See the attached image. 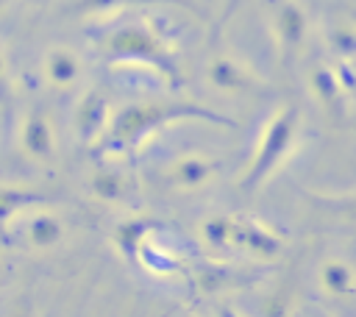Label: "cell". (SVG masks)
<instances>
[{
  "label": "cell",
  "mask_w": 356,
  "mask_h": 317,
  "mask_svg": "<svg viewBox=\"0 0 356 317\" xmlns=\"http://www.w3.org/2000/svg\"><path fill=\"white\" fill-rule=\"evenodd\" d=\"M181 120H206L231 128L236 125L231 117L211 111L206 106H195L189 100H147V103L122 106L117 114H111L103 136L92 147H97L100 153H134L153 131Z\"/></svg>",
  "instance_id": "6da1fadb"
},
{
  "label": "cell",
  "mask_w": 356,
  "mask_h": 317,
  "mask_svg": "<svg viewBox=\"0 0 356 317\" xmlns=\"http://www.w3.org/2000/svg\"><path fill=\"white\" fill-rule=\"evenodd\" d=\"M103 50L111 64H145V67L156 70L159 75H164L172 86L181 83L178 56L159 36V31H153L145 19H131V22L117 25L106 36Z\"/></svg>",
  "instance_id": "7a4b0ae2"
},
{
  "label": "cell",
  "mask_w": 356,
  "mask_h": 317,
  "mask_svg": "<svg viewBox=\"0 0 356 317\" xmlns=\"http://www.w3.org/2000/svg\"><path fill=\"white\" fill-rule=\"evenodd\" d=\"M298 125H300V114L295 106H286L281 108L278 114H273V120L267 122L259 145H256V153L239 181L242 192H256L275 170L278 164L284 161V156L292 150L295 145V136H298Z\"/></svg>",
  "instance_id": "3957f363"
},
{
  "label": "cell",
  "mask_w": 356,
  "mask_h": 317,
  "mask_svg": "<svg viewBox=\"0 0 356 317\" xmlns=\"http://www.w3.org/2000/svg\"><path fill=\"white\" fill-rule=\"evenodd\" d=\"M108 117H111L108 97L97 89H89L75 106V133H78V139L92 147L103 136V131L108 125Z\"/></svg>",
  "instance_id": "277c9868"
},
{
  "label": "cell",
  "mask_w": 356,
  "mask_h": 317,
  "mask_svg": "<svg viewBox=\"0 0 356 317\" xmlns=\"http://www.w3.org/2000/svg\"><path fill=\"white\" fill-rule=\"evenodd\" d=\"M206 78L214 89L220 92H259L261 89V78L256 72H250L245 64L228 58V56H214L206 67Z\"/></svg>",
  "instance_id": "5b68a950"
},
{
  "label": "cell",
  "mask_w": 356,
  "mask_h": 317,
  "mask_svg": "<svg viewBox=\"0 0 356 317\" xmlns=\"http://www.w3.org/2000/svg\"><path fill=\"white\" fill-rule=\"evenodd\" d=\"M306 31H309V17L303 6L295 0H284L275 11V39H278V50L284 61H289L295 50L303 44Z\"/></svg>",
  "instance_id": "8992f818"
},
{
  "label": "cell",
  "mask_w": 356,
  "mask_h": 317,
  "mask_svg": "<svg viewBox=\"0 0 356 317\" xmlns=\"http://www.w3.org/2000/svg\"><path fill=\"white\" fill-rule=\"evenodd\" d=\"M234 245L248 250L256 259H275L284 250V236L256 220H236Z\"/></svg>",
  "instance_id": "52a82bcc"
},
{
  "label": "cell",
  "mask_w": 356,
  "mask_h": 317,
  "mask_svg": "<svg viewBox=\"0 0 356 317\" xmlns=\"http://www.w3.org/2000/svg\"><path fill=\"white\" fill-rule=\"evenodd\" d=\"M19 145H22V150H25L31 158H36V161H50V158L56 156V133H53L50 120H47L42 111H31V114L22 120Z\"/></svg>",
  "instance_id": "ba28073f"
},
{
  "label": "cell",
  "mask_w": 356,
  "mask_h": 317,
  "mask_svg": "<svg viewBox=\"0 0 356 317\" xmlns=\"http://www.w3.org/2000/svg\"><path fill=\"white\" fill-rule=\"evenodd\" d=\"M50 195L39 192V189H28V186H0V234L8 228V222L28 211V209H39L47 206Z\"/></svg>",
  "instance_id": "9c48e42d"
},
{
  "label": "cell",
  "mask_w": 356,
  "mask_h": 317,
  "mask_svg": "<svg viewBox=\"0 0 356 317\" xmlns=\"http://www.w3.org/2000/svg\"><path fill=\"white\" fill-rule=\"evenodd\" d=\"M44 78L53 86H72L81 78V58L70 47H53L44 56Z\"/></svg>",
  "instance_id": "30bf717a"
},
{
  "label": "cell",
  "mask_w": 356,
  "mask_h": 317,
  "mask_svg": "<svg viewBox=\"0 0 356 317\" xmlns=\"http://www.w3.org/2000/svg\"><path fill=\"white\" fill-rule=\"evenodd\" d=\"M217 161L214 158H206V156H184L172 164L170 170V181L181 189H195L200 184H206L214 172H217Z\"/></svg>",
  "instance_id": "8fae6325"
},
{
  "label": "cell",
  "mask_w": 356,
  "mask_h": 317,
  "mask_svg": "<svg viewBox=\"0 0 356 317\" xmlns=\"http://www.w3.org/2000/svg\"><path fill=\"white\" fill-rule=\"evenodd\" d=\"M61 236H64V222L50 211H36L25 222V239L31 247H39V250L53 247L61 242Z\"/></svg>",
  "instance_id": "7c38bea8"
},
{
  "label": "cell",
  "mask_w": 356,
  "mask_h": 317,
  "mask_svg": "<svg viewBox=\"0 0 356 317\" xmlns=\"http://www.w3.org/2000/svg\"><path fill=\"white\" fill-rule=\"evenodd\" d=\"M145 3H175V6H184V8H197L192 0H67L64 3V14L92 17V14H108V11H117V8L145 6Z\"/></svg>",
  "instance_id": "4fadbf2b"
},
{
  "label": "cell",
  "mask_w": 356,
  "mask_h": 317,
  "mask_svg": "<svg viewBox=\"0 0 356 317\" xmlns=\"http://www.w3.org/2000/svg\"><path fill=\"white\" fill-rule=\"evenodd\" d=\"M153 228H156V225H153L150 220H142V217H134V220L120 222V225L114 228V245H117V250H120L128 261H136V250H139V245L150 236Z\"/></svg>",
  "instance_id": "5bb4252c"
},
{
  "label": "cell",
  "mask_w": 356,
  "mask_h": 317,
  "mask_svg": "<svg viewBox=\"0 0 356 317\" xmlns=\"http://www.w3.org/2000/svg\"><path fill=\"white\" fill-rule=\"evenodd\" d=\"M312 92H314V97H317L328 111H339V108H342V100H345V95H348V92L342 89V83H339L334 67H320V70H314V75H312Z\"/></svg>",
  "instance_id": "9a60e30c"
},
{
  "label": "cell",
  "mask_w": 356,
  "mask_h": 317,
  "mask_svg": "<svg viewBox=\"0 0 356 317\" xmlns=\"http://www.w3.org/2000/svg\"><path fill=\"white\" fill-rule=\"evenodd\" d=\"M320 284L325 286V292H331L337 298H345V295L356 292V273L350 270V264H345L339 259H328L320 267Z\"/></svg>",
  "instance_id": "2e32d148"
},
{
  "label": "cell",
  "mask_w": 356,
  "mask_h": 317,
  "mask_svg": "<svg viewBox=\"0 0 356 317\" xmlns=\"http://www.w3.org/2000/svg\"><path fill=\"white\" fill-rule=\"evenodd\" d=\"M234 231H236V220L234 217H209L203 225H200V236L203 242L211 247V250H225L234 245Z\"/></svg>",
  "instance_id": "e0dca14e"
},
{
  "label": "cell",
  "mask_w": 356,
  "mask_h": 317,
  "mask_svg": "<svg viewBox=\"0 0 356 317\" xmlns=\"http://www.w3.org/2000/svg\"><path fill=\"white\" fill-rule=\"evenodd\" d=\"M136 261H142L150 273H159V275H167V273L178 270V259L170 256V253H164L156 242H150V236L139 245V250H136Z\"/></svg>",
  "instance_id": "ac0fdd59"
},
{
  "label": "cell",
  "mask_w": 356,
  "mask_h": 317,
  "mask_svg": "<svg viewBox=\"0 0 356 317\" xmlns=\"http://www.w3.org/2000/svg\"><path fill=\"white\" fill-rule=\"evenodd\" d=\"M92 192H95L97 197H103V200H122L125 192H128V184H125V178H122L120 172H114V170H100V172H95V178H92Z\"/></svg>",
  "instance_id": "d6986e66"
},
{
  "label": "cell",
  "mask_w": 356,
  "mask_h": 317,
  "mask_svg": "<svg viewBox=\"0 0 356 317\" xmlns=\"http://www.w3.org/2000/svg\"><path fill=\"white\" fill-rule=\"evenodd\" d=\"M328 44H331V50L342 61L356 58V25H337V28H331L328 31Z\"/></svg>",
  "instance_id": "ffe728a7"
},
{
  "label": "cell",
  "mask_w": 356,
  "mask_h": 317,
  "mask_svg": "<svg viewBox=\"0 0 356 317\" xmlns=\"http://www.w3.org/2000/svg\"><path fill=\"white\" fill-rule=\"evenodd\" d=\"M309 200H314L317 206L328 209L331 214H339L350 222H356V195H345V197H323V195H309Z\"/></svg>",
  "instance_id": "44dd1931"
},
{
  "label": "cell",
  "mask_w": 356,
  "mask_h": 317,
  "mask_svg": "<svg viewBox=\"0 0 356 317\" xmlns=\"http://www.w3.org/2000/svg\"><path fill=\"white\" fill-rule=\"evenodd\" d=\"M11 100H14V89H11V78H8L6 61L0 56V111H3V117L11 114Z\"/></svg>",
  "instance_id": "7402d4cb"
},
{
  "label": "cell",
  "mask_w": 356,
  "mask_h": 317,
  "mask_svg": "<svg viewBox=\"0 0 356 317\" xmlns=\"http://www.w3.org/2000/svg\"><path fill=\"white\" fill-rule=\"evenodd\" d=\"M239 3H242V0H225V6H222V17H220V25H225V22H228V19L236 14Z\"/></svg>",
  "instance_id": "603a6c76"
},
{
  "label": "cell",
  "mask_w": 356,
  "mask_h": 317,
  "mask_svg": "<svg viewBox=\"0 0 356 317\" xmlns=\"http://www.w3.org/2000/svg\"><path fill=\"white\" fill-rule=\"evenodd\" d=\"M6 6H8V0H0V11H3V8H6Z\"/></svg>",
  "instance_id": "cb8c5ba5"
},
{
  "label": "cell",
  "mask_w": 356,
  "mask_h": 317,
  "mask_svg": "<svg viewBox=\"0 0 356 317\" xmlns=\"http://www.w3.org/2000/svg\"><path fill=\"white\" fill-rule=\"evenodd\" d=\"M0 278H3V264H0Z\"/></svg>",
  "instance_id": "d4e9b609"
}]
</instances>
